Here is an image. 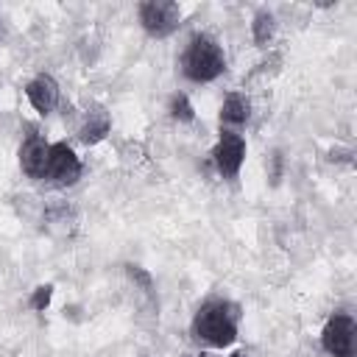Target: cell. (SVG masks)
<instances>
[{
	"mask_svg": "<svg viewBox=\"0 0 357 357\" xmlns=\"http://www.w3.org/2000/svg\"><path fill=\"white\" fill-rule=\"evenodd\" d=\"M251 31H254V39H257L259 45H265V42L273 36V14H271V11H259V14L254 17V22H251Z\"/></svg>",
	"mask_w": 357,
	"mask_h": 357,
	"instance_id": "8fae6325",
	"label": "cell"
},
{
	"mask_svg": "<svg viewBox=\"0 0 357 357\" xmlns=\"http://www.w3.org/2000/svg\"><path fill=\"white\" fill-rule=\"evenodd\" d=\"M184 75L195 84H206V81H215L223 67H226V59H223V50L220 45L209 36V33H195L190 39V47L184 53Z\"/></svg>",
	"mask_w": 357,
	"mask_h": 357,
	"instance_id": "7a4b0ae2",
	"label": "cell"
},
{
	"mask_svg": "<svg viewBox=\"0 0 357 357\" xmlns=\"http://www.w3.org/2000/svg\"><path fill=\"white\" fill-rule=\"evenodd\" d=\"M25 95L31 100V106L39 112V114H47L56 109L59 103V84L50 78V75H36L28 86H25Z\"/></svg>",
	"mask_w": 357,
	"mask_h": 357,
	"instance_id": "ba28073f",
	"label": "cell"
},
{
	"mask_svg": "<svg viewBox=\"0 0 357 357\" xmlns=\"http://www.w3.org/2000/svg\"><path fill=\"white\" fill-rule=\"evenodd\" d=\"M231 357H245V354H231Z\"/></svg>",
	"mask_w": 357,
	"mask_h": 357,
	"instance_id": "5bb4252c",
	"label": "cell"
},
{
	"mask_svg": "<svg viewBox=\"0 0 357 357\" xmlns=\"http://www.w3.org/2000/svg\"><path fill=\"white\" fill-rule=\"evenodd\" d=\"M181 11L170 0H148L139 6V22L151 36H167L170 31L178 28Z\"/></svg>",
	"mask_w": 357,
	"mask_h": 357,
	"instance_id": "3957f363",
	"label": "cell"
},
{
	"mask_svg": "<svg viewBox=\"0 0 357 357\" xmlns=\"http://www.w3.org/2000/svg\"><path fill=\"white\" fill-rule=\"evenodd\" d=\"M81 176V162L73 153V148L67 142H56L50 145V159H47V176L53 184H73Z\"/></svg>",
	"mask_w": 357,
	"mask_h": 357,
	"instance_id": "8992f818",
	"label": "cell"
},
{
	"mask_svg": "<svg viewBox=\"0 0 357 357\" xmlns=\"http://www.w3.org/2000/svg\"><path fill=\"white\" fill-rule=\"evenodd\" d=\"M192 332L198 340L209 346H229L237 337V318L226 301H206L192 321Z\"/></svg>",
	"mask_w": 357,
	"mask_h": 357,
	"instance_id": "6da1fadb",
	"label": "cell"
},
{
	"mask_svg": "<svg viewBox=\"0 0 357 357\" xmlns=\"http://www.w3.org/2000/svg\"><path fill=\"white\" fill-rule=\"evenodd\" d=\"M106 134H109V114H106L100 106L92 109V112H86V117H84V123H81V131H78L81 142L92 145V142H100Z\"/></svg>",
	"mask_w": 357,
	"mask_h": 357,
	"instance_id": "9c48e42d",
	"label": "cell"
},
{
	"mask_svg": "<svg viewBox=\"0 0 357 357\" xmlns=\"http://www.w3.org/2000/svg\"><path fill=\"white\" fill-rule=\"evenodd\" d=\"M321 346L329 357H351L354 351V321L351 315H332L321 332Z\"/></svg>",
	"mask_w": 357,
	"mask_h": 357,
	"instance_id": "277c9868",
	"label": "cell"
},
{
	"mask_svg": "<svg viewBox=\"0 0 357 357\" xmlns=\"http://www.w3.org/2000/svg\"><path fill=\"white\" fill-rule=\"evenodd\" d=\"M47 159H50V145L42 137L31 134L22 142V148H20V165H22V170L31 178H45L47 176Z\"/></svg>",
	"mask_w": 357,
	"mask_h": 357,
	"instance_id": "52a82bcc",
	"label": "cell"
},
{
	"mask_svg": "<svg viewBox=\"0 0 357 357\" xmlns=\"http://www.w3.org/2000/svg\"><path fill=\"white\" fill-rule=\"evenodd\" d=\"M50 293H53L50 284L36 287V290H33V298H31V307H33V310H45V307L50 304Z\"/></svg>",
	"mask_w": 357,
	"mask_h": 357,
	"instance_id": "4fadbf2b",
	"label": "cell"
},
{
	"mask_svg": "<svg viewBox=\"0 0 357 357\" xmlns=\"http://www.w3.org/2000/svg\"><path fill=\"white\" fill-rule=\"evenodd\" d=\"M248 114H251V103H248V98L243 92L226 95V100L220 106V120L226 126H243L248 120Z\"/></svg>",
	"mask_w": 357,
	"mask_h": 357,
	"instance_id": "30bf717a",
	"label": "cell"
},
{
	"mask_svg": "<svg viewBox=\"0 0 357 357\" xmlns=\"http://www.w3.org/2000/svg\"><path fill=\"white\" fill-rule=\"evenodd\" d=\"M170 112H173L176 120H184V123H190V120L195 117V114H192V106H190V100H187V95H176L173 103H170Z\"/></svg>",
	"mask_w": 357,
	"mask_h": 357,
	"instance_id": "7c38bea8",
	"label": "cell"
},
{
	"mask_svg": "<svg viewBox=\"0 0 357 357\" xmlns=\"http://www.w3.org/2000/svg\"><path fill=\"white\" fill-rule=\"evenodd\" d=\"M212 156H215V165H218L220 176H223V178H234V176L240 173L243 159H245V142H243V137L226 131V134L218 139Z\"/></svg>",
	"mask_w": 357,
	"mask_h": 357,
	"instance_id": "5b68a950",
	"label": "cell"
}]
</instances>
